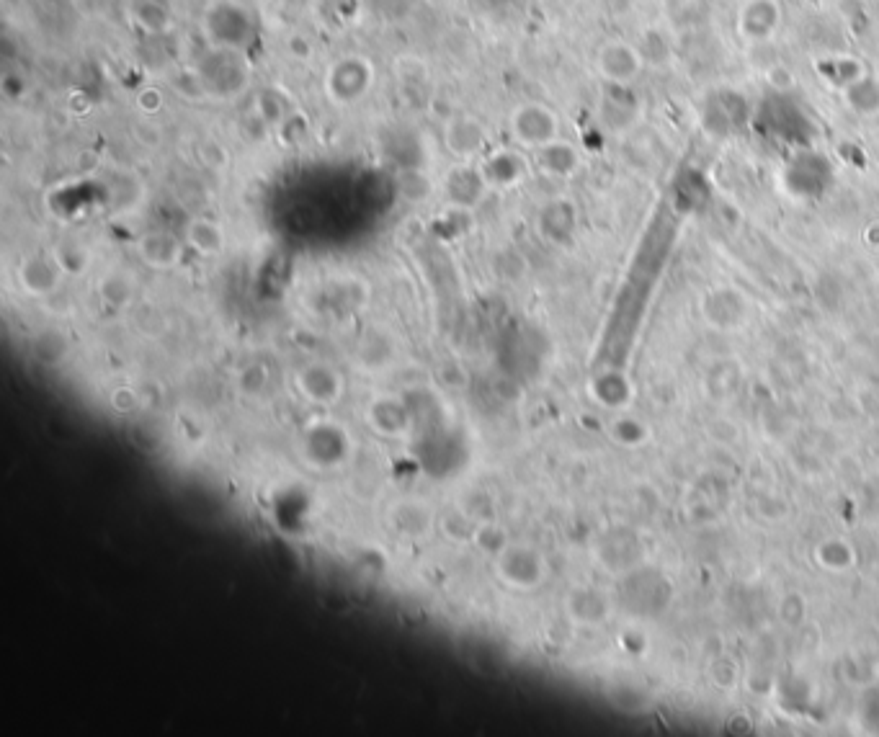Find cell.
<instances>
[{
  "instance_id": "obj_1",
  "label": "cell",
  "mask_w": 879,
  "mask_h": 737,
  "mask_svg": "<svg viewBox=\"0 0 879 737\" xmlns=\"http://www.w3.org/2000/svg\"><path fill=\"white\" fill-rule=\"evenodd\" d=\"M493 573L495 580L508 591L529 593L542 588L550 575V565H547L542 549H537L534 544L511 542L501 555L493 557Z\"/></svg>"
},
{
  "instance_id": "obj_2",
  "label": "cell",
  "mask_w": 879,
  "mask_h": 737,
  "mask_svg": "<svg viewBox=\"0 0 879 737\" xmlns=\"http://www.w3.org/2000/svg\"><path fill=\"white\" fill-rule=\"evenodd\" d=\"M593 555L606 573L622 578L637 567L648 565L650 542L632 526H611L596 539Z\"/></svg>"
},
{
  "instance_id": "obj_3",
  "label": "cell",
  "mask_w": 879,
  "mask_h": 737,
  "mask_svg": "<svg viewBox=\"0 0 879 737\" xmlns=\"http://www.w3.org/2000/svg\"><path fill=\"white\" fill-rule=\"evenodd\" d=\"M619 598H622L624 609L629 614L650 619V616H658L668 609V603L673 598V585L666 575H660L653 567L642 565L632 573L622 575Z\"/></svg>"
},
{
  "instance_id": "obj_4",
  "label": "cell",
  "mask_w": 879,
  "mask_h": 737,
  "mask_svg": "<svg viewBox=\"0 0 879 737\" xmlns=\"http://www.w3.org/2000/svg\"><path fill=\"white\" fill-rule=\"evenodd\" d=\"M511 134L521 147L539 150V147L560 140V116L550 106L529 101L511 114Z\"/></svg>"
},
{
  "instance_id": "obj_5",
  "label": "cell",
  "mask_w": 879,
  "mask_h": 737,
  "mask_svg": "<svg viewBox=\"0 0 879 737\" xmlns=\"http://www.w3.org/2000/svg\"><path fill=\"white\" fill-rule=\"evenodd\" d=\"M302 446H305L307 462L320 469H336L351 457V439L338 423H312L305 431Z\"/></svg>"
},
{
  "instance_id": "obj_6",
  "label": "cell",
  "mask_w": 879,
  "mask_h": 737,
  "mask_svg": "<svg viewBox=\"0 0 879 737\" xmlns=\"http://www.w3.org/2000/svg\"><path fill=\"white\" fill-rule=\"evenodd\" d=\"M204 31L217 49L240 52L245 42H251V13L238 3H217L204 19Z\"/></svg>"
},
{
  "instance_id": "obj_7",
  "label": "cell",
  "mask_w": 879,
  "mask_h": 737,
  "mask_svg": "<svg viewBox=\"0 0 879 737\" xmlns=\"http://www.w3.org/2000/svg\"><path fill=\"white\" fill-rule=\"evenodd\" d=\"M297 392L315 408H333L346 392L343 374L328 361H310L297 372Z\"/></svg>"
},
{
  "instance_id": "obj_8",
  "label": "cell",
  "mask_w": 879,
  "mask_h": 737,
  "mask_svg": "<svg viewBox=\"0 0 879 737\" xmlns=\"http://www.w3.org/2000/svg\"><path fill=\"white\" fill-rule=\"evenodd\" d=\"M387 524H390L392 534H397L405 542H426L428 536L439 529V518L426 500L403 498L390 506Z\"/></svg>"
},
{
  "instance_id": "obj_9",
  "label": "cell",
  "mask_w": 879,
  "mask_h": 737,
  "mask_svg": "<svg viewBox=\"0 0 879 737\" xmlns=\"http://www.w3.org/2000/svg\"><path fill=\"white\" fill-rule=\"evenodd\" d=\"M364 421L379 439H405L413 428V413L408 402L395 395H377L364 408Z\"/></svg>"
},
{
  "instance_id": "obj_10",
  "label": "cell",
  "mask_w": 879,
  "mask_h": 737,
  "mask_svg": "<svg viewBox=\"0 0 879 737\" xmlns=\"http://www.w3.org/2000/svg\"><path fill=\"white\" fill-rule=\"evenodd\" d=\"M611 596L596 585H575L565 596V616L575 627H604L611 619Z\"/></svg>"
},
{
  "instance_id": "obj_11",
  "label": "cell",
  "mask_w": 879,
  "mask_h": 737,
  "mask_svg": "<svg viewBox=\"0 0 879 737\" xmlns=\"http://www.w3.org/2000/svg\"><path fill=\"white\" fill-rule=\"evenodd\" d=\"M62 266L55 256H29L19 266V284L29 297H52L62 284Z\"/></svg>"
},
{
  "instance_id": "obj_12",
  "label": "cell",
  "mask_w": 879,
  "mask_h": 737,
  "mask_svg": "<svg viewBox=\"0 0 879 737\" xmlns=\"http://www.w3.org/2000/svg\"><path fill=\"white\" fill-rule=\"evenodd\" d=\"M137 256L155 271H171L184 258V243L165 230H150L137 240Z\"/></svg>"
},
{
  "instance_id": "obj_13",
  "label": "cell",
  "mask_w": 879,
  "mask_h": 737,
  "mask_svg": "<svg viewBox=\"0 0 879 737\" xmlns=\"http://www.w3.org/2000/svg\"><path fill=\"white\" fill-rule=\"evenodd\" d=\"M704 317L707 323L717 330H733L740 328L748 317V302L735 289H715L704 299Z\"/></svg>"
},
{
  "instance_id": "obj_14",
  "label": "cell",
  "mask_w": 879,
  "mask_h": 737,
  "mask_svg": "<svg viewBox=\"0 0 879 737\" xmlns=\"http://www.w3.org/2000/svg\"><path fill=\"white\" fill-rule=\"evenodd\" d=\"M596 65H599L601 75L606 80H611V83H629V80H635V75L640 73L642 57L629 44L609 42L601 47Z\"/></svg>"
},
{
  "instance_id": "obj_15",
  "label": "cell",
  "mask_w": 879,
  "mask_h": 737,
  "mask_svg": "<svg viewBox=\"0 0 879 737\" xmlns=\"http://www.w3.org/2000/svg\"><path fill=\"white\" fill-rule=\"evenodd\" d=\"M588 392H591V400L606 410L629 408V402L635 397V387H632L629 377L624 372H617V369H606V372L596 374L588 384Z\"/></svg>"
},
{
  "instance_id": "obj_16",
  "label": "cell",
  "mask_w": 879,
  "mask_h": 737,
  "mask_svg": "<svg viewBox=\"0 0 879 737\" xmlns=\"http://www.w3.org/2000/svg\"><path fill=\"white\" fill-rule=\"evenodd\" d=\"M812 560L825 573L841 575L849 573L851 567H856V549L843 536H828V539L818 542V547L812 549Z\"/></svg>"
},
{
  "instance_id": "obj_17",
  "label": "cell",
  "mask_w": 879,
  "mask_h": 737,
  "mask_svg": "<svg viewBox=\"0 0 879 737\" xmlns=\"http://www.w3.org/2000/svg\"><path fill=\"white\" fill-rule=\"evenodd\" d=\"M186 245L194 248L199 256L214 258L222 256V250L227 245V235L220 222L207 220V217H196L186 227Z\"/></svg>"
},
{
  "instance_id": "obj_18",
  "label": "cell",
  "mask_w": 879,
  "mask_h": 737,
  "mask_svg": "<svg viewBox=\"0 0 879 737\" xmlns=\"http://www.w3.org/2000/svg\"><path fill=\"white\" fill-rule=\"evenodd\" d=\"M488 189V183H485L483 171H472L467 165H459L454 168L449 176H446V194L454 204L459 207H472L480 201L483 191Z\"/></svg>"
},
{
  "instance_id": "obj_19",
  "label": "cell",
  "mask_w": 879,
  "mask_h": 737,
  "mask_svg": "<svg viewBox=\"0 0 879 737\" xmlns=\"http://www.w3.org/2000/svg\"><path fill=\"white\" fill-rule=\"evenodd\" d=\"M537 163L547 176H555V178H568L578 171L580 158L575 153V147L568 145V142L555 140L550 145H544L537 150Z\"/></svg>"
},
{
  "instance_id": "obj_20",
  "label": "cell",
  "mask_w": 879,
  "mask_h": 737,
  "mask_svg": "<svg viewBox=\"0 0 879 737\" xmlns=\"http://www.w3.org/2000/svg\"><path fill=\"white\" fill-rule=\"evenodd\" d=\"M392 361H395V346L385 335L367 333V338H361V343L356 346V364L364 372H382Z\"/></svg>"
},
{
  "instance_id": "obj_21",
  "label": "cell",
  "mask_w": 879,
  "mask_h": 737,
  "mask_svg": "<svg viewBox=\"0 0 879 737\" xmlns=\"http://www.w3.org/2000/svg\"><path fill=\"white\" fill-rule=\"evenodd\" d=\"M483 178L488 186H498V189H508L513 183H519L524 178V163H521L519 155L513 153H498L493 158L485 160V165L480 168Z\"/></svg>"
},
{
  "instance_id": "obj_22",
  "label": "cell",
  "mask_w": 879,
  "mask_h": 737,
  "mask_svg": "<svg viewBox=\"0 0 879 737\" xmlns=\"http://www.w3.org/2000/svg\"><path fill=\"white\" fill-rule=\"evenodd\" d=\"M485 142V134L480 129V124L472 122V119H457L452 122L449 132H446V145L452 150L457 158H472V155L483 147Z\"/></svg>"
},
{
  "instance_id": "obj_23",
  "label": "cell",
  "mask_w": 879,
  "mask_h": 737,
  "mask_svg": "<svg viewBox=\"0 0 879 737\" xmlns=\"http://www.w3.org/2000/svg\"><path fill=\"white\" fill-rule=\"evenodd\" d=\"M98 297H101V302L114 307V310H122L135 297V281H132L129 274H124V271H109V274L101 276V281H98Z\"/></svg>"
},
{
  "instance_id": "obj_24",
  "label": "cell",
  "mask_w": 879,
  "mask_h": 737,
  "mask_svg": "<svg viewBox=\"0 0 879 737\" xmlns=\"http://www.w3.org/2000/svg\"><path fill=\"white\" fill-rule=\"evenodd\" d=\"M470 544L472 547L480 549L485 557H490V560H493V557L501 555L503 549L511 544V536H508V531L503 529V526L498 524L495 518H485V521H477L475 531H472Z\"/></svg>"
},
{
  "instance_id": "obj_25",
  "label": "cell",
  "mask_w": 879,
  "mask_h": 737,
  "mask_svg": "<svg viewBox=\"0 0 879 737\" xmlns=\"http://www.w3.org/2000/svg\"><path fill=\"white\" fill-rule=\"evenodd\" d=\"M132 16L140 24V29L158 34L171 24V3L168 0H135Z\"/></svg>"
},
{
  "instance_id": "obj_26",
  "label": "cell",
  "mask_w": 879,
  "mask_h": 737,
  "mask_svg": "<svg viewBox=\"0 0 879 737\" xmlns=\"http://www.w3.org/2000/svg\"><path fill=\"white\" fill-rule=\"evenodd\" d=\"M611 441L624 449H637V446L648 444L650 428L640 421V418H632V415H622V418H614L609 426Z\"/></svg>"
},
{
  "instance_id": "obj_27",
  "label": "cell",
  "mask_w": 879,
  "mask_h": 737,
  "mask_svg": "<svg viewBox=\"0 0 879 737\" xmlns=\"http://www.w3.org/2000/svg\"><path fill=\"white\" fill-rule=\"evenodd\" d=\"M129 444L135 446L137 451L147 454V457H155L160 454L165 446V436L153 421H147V418H137V421L129 423Z\"/></svg>"
},
{
  "instance_id": "obj_28",
  "label": "cell",
  "mask_w": 879,
  "mask_h": 737,
  "mask_svg": "<svg viewBox=\"0 0 879 737\" xmlns=\"http://www.w3.org/2000/svg\"><path fill=\"white\" fill-rule=\"evenodd\" d=\"M542 230L547 238L565 240L575 230V214L568 204H552L542 212Z\"/></svg>"
},
{
  "instance_id": "obj_29",
  "label": "cell",
  "mask_w": 879,
  "mask_h": 737,
  "mask_svg": "<svg viewBox=\"0 0 879 737\" xmlns=\"http://www.w3.org/2000/svg\"><path fill=\"white\" fill-rule=\"evenodd\" d=\"M34 359L47 369H57L68 359V343L60 333H39V338L34 341Z\"/></svg>"
},
{
  "instance_id": "obj_30",
  "label": "cell",
  "mask_w": 879,
  "mask_h": 737,
  "mask_svg": "<svg viewBox=\"0 0 879 737\" xmlns=\"http://www.w3.org/2000/svg\"><path fill=\"white\" fill-rule=\"evenodd\" d=\"M238 382V390L243 397H251V400H258V397L266 395L271 384V374L269 369L261 364V361H253V364H245L243 369L238 372L235 377Z\"/></svg>"
},
{
  "instance_id": "obj_31",
  "label": "cell",
  "mask_w": 879,
  "mask_h": 737,
  "mask_svg": "<svg viewBox=\"0 0 879 737\" xmlns=\"http://www.w3.org/2000/svg\"><path fill=\"white\" fill-rule=\"evenodd\" d=\"M477 521L470 516V513L464 511V508H457V511H449L439 518V531L444 536H449L452 542L457 544H467L472 539V531H475Z\"/></svg>"
},
{
  "instance_id": "obj_32",
  "label": "cell",
  "mask_w": 879,
  "mask_h": 737,
  "mask_svg": "<svg viewBox=\"0 0 879 737\" xmlns=\"http://www.w3.org/2000/svg\"><path fill=\"white\" fill-rule=\"evenodd\" d=\"M709 681L715 683L720 691H733L740 681L738 660L730 658V655H717V658L709 663Z\"/></svg>"
},
{
  "instance_id": "obj_33",
  "label": "cell",
  "mask_w": 879,
  "mask_h": 737,
  "mask_svg": "<svg viewBox=\"0 0 879 737\" xmlns=\"http://www.w3.org/2000/svg\"><path fill=\"white\" fill-rule=\"evenodd\" d=\"M55 258L65 274H80V271L88 266L86 248H80V245L75 243H62L60 248L55 250Z\"/></svg>"
},
{
  "instance_id": "obj_34",
  "label": "cell",
  "mask_w": 879,
  "mask_h": 737,
  "mask_svg": "<svg viewBox=\"0 0 879 737\" xmlns=\"http://www.w3.org/2000/svg\"><path fill=\"white\" fill-rule=\"evenodd\" d=\"M779 619L787 627H800L807 619V601L800 593H787V596L779 601Z\"/></svg>"
},
{
  "instance_id": "obj_35",
  "label": "cell",
  "mask_w": 879,
  "mask_h": 737,
  "mask_svg": "<svg viewBox=\"0 0 879 737\" xmlns=\"http://www.w3.org/2000/svg\"><path fill=\"white\" fill-rule=\"evenodd\" d=\"M436 379H439V384H444L446 390H454V392L464 390V387L470 384V374H467V369H464L462 364H457V361H446V364L436 366Z\"/></svg>"
},
{
  "instance_id": "obj_36",
  "label": "cell",
  "mask_w": 879,
  "mask_h": 737,
  "mask_svg": "<svg viewBox=\"0 0 879 737\" xmlns=\"http://www.w3.org/2000/svg\"><path fill=\"white\" fill-rule=\"evenodd\" d=\"M109 402L119 415H135L142 408V397L135 387H116L109 395Z\"/></svg>"
}]
</instances>
